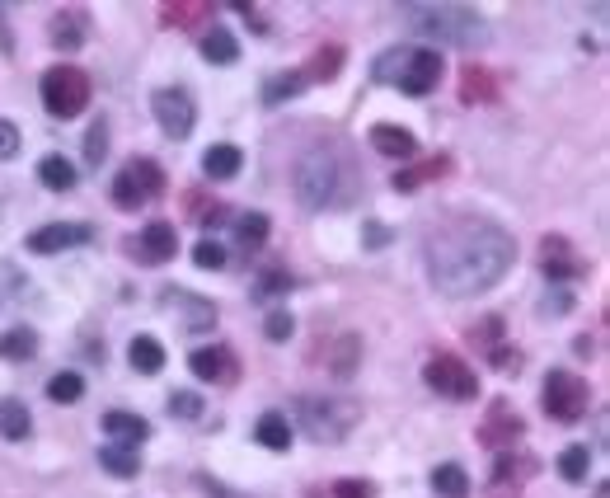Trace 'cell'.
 Segmentation results:
<instances>
[{
	"label": "cell",
	"instance_id": "obj_1",
	"mask_svg": "<svg viewBox=\"0 0 610 498\" xmlns=\"http://www.w3.org/2000/svg\"><path fill=\"white\" fill-rule=\"evenodd\" d=\"M517 264V240L488 217H451L427 235V278L442 296H484Z\"/></svg>",
	"mask_w": 610,
	"mask_h": 498
},
{
	"label": "cell",
	"instance_id": "obj_2",
	"mask_svg": "<svg viewBox=\"0 0 610 498\" xmlns=\"http://www.w3.org/2000/svg\"><path fill=\"white\" fill-rule=\"evenodd\" d=\"M399 15L413 33L446 47H484L493 38L474 5H399Z\"/></svg>",
	"mask_w": 610,
	"mask_h": 498
},
{
	"label": "cell",
	"instance_id": "obj_3",
	"mask_svg": "<svg viewBox=\"0 0 610 498\" xmlns=\"http://www.w3.org/2000/svg\"><path fill=\"white\" fill-rule=\"evenodd\" d=\"M291 188H296V203L305 212H320V207H338L343 193H348V174H343V160L334 151H310L301 156L296 174H291Z\"/></svg>",
	"mask_w": 610,
	"mask_h": 498
},
{
	"label": "cell",
	"instance_id": "obj_4",
	"mask_svg": "<svg viewBox=\"0 0 610 498\" xmlns=\"http://www.w3.org/2000/svg\"><path fill=\"white\" fill-rule=\"evenodd\" d=\"M442 52H432V47H404V57L399 52H390L385 62H376V76H390L395 80L399 94H409V99H423V94H432L437 85H442Z\"/></svg>",
	"mask_w": 610,
	"mask_h": 498
},
{
	"label": "cell",
	"instance_id": "obj_5",
	"mask_svg": "<svg viewBox=\"0 0 610 498\" xmlns=\"http://www.w3.org/2000/svg\"><path fill=\"white\" fill-rule=\"evenodd\" d=\"M296 419L315 442H343L352 433V423L362 419V409L348 395H301L296 400Z\"/></svg>",
	"mask_w": 610,
	"mask_h": 498
},
{
	"label": "cell",
	"instance_id": "obj_6",
	"mask_svg": "<svg viewBox=\"0 0 610 498\" xmlns=\"http://www.w3.org/2000/svg\"><path fill=\"white\" fill-rule=\"evenodd\" d=\"M38 90H43V109L52 113V118H76V113H85V104H90V76L71 62L47 66Z\"/></svg>",
	"mask_w": 610,
	"mask_h": 498
},
{
	"label": "cell",
	"instance_id": "obj_7",
	"mask_svg": "<svg viewBox=\"0 0 610 498\" xmlns=\"http://www.w3.org/2000/svg\"><path fill=\"white\" fill-rule=\"evenodd\" d=\"M540 405H545L549 419L559 423H578L587 409H592V386L573 372H549L545 376V395H540Z\"/></svg>",
	"mask_w": 610,
	"mask_h": 498
},
{
	"label": "cell",
	"instance_id": "obj_8",
	"mask_svg": "<svg viewBox=\"0 0 610 498\" xmlns=\"http://www.w3.org/2000/svg\"><path fill=\"white\" fill-rule=\"evenodd\" d=\"M160 193H165V170H160L155 160H132V165H122V174L113 179V203H118L122 212L155 203Z\"/></svg>",
	"mask_w": 610,
	"mask_h": 498
},
{
	"label": "cell",
	"instance_id": "obj_9",
	"mask_svg": "<svg viewBox=\"0 0 610 498\" xmlns=\"http://www.w3.org/2000/svg\"><path fill=\"white\" fill-rule=\"evenodd\" d=\"M151 113L160 132L169 141H188L193 137V123H198V104H193V94L183 90V85H165V90L151 94Z\"/></svg>",
	"mask_w": 610,
	"mask_h": 498
},
{
	"label": "cell",
	"instance_id": "obj_10",
	"mask_svg": "<svg viewBox=\"0 0 610 498\" xmlns=\"http://www.w3.org/2000/svg\"><path fill=\"white\" fill-rule=\"evenodd\" d=\"M423 381H427V390H437L446 400H474V395H479V376H474V367L465 358H456V353H437V358L423 367Z\"/></svg>",
	"mask_w": 610,
	"mask_h": 498
},
{
	"label": "cell",
	"instance_id": "obj_11",
	"mask_svg": "<svg viewBox=\"0 0 610 498\" xmlns=\"http://www.w3.org/2000/svg\"><path fill=\"white\" fill-rule=\"evenodd\" d=\"M188 372L198 376V381H207V386H235V381H240V358H235V348H226V343L193 348Z\"/></svg>",
	"mask_w": 610,
	"mask_h": 498
},
{
	"label": "cell",
	"instance_id": "obj_12",
	"mask_svg": "<svg viewBox=\"0 0 610 498\" xmlns=\"http://www.w3.org/2000/svg\"><path fill=\"white\" fill-rule=\"evenodd\" d=\"M540 268H545L549 282H573L587 273V259L568 245V235H545V245H540Z\"/></svg>",
	"mask_w": 610,
	"mask_h": 498
},
{
	"label": "cell",
	"instance_id": "obj_13",
	"mask_svg": "<svg viewBox=\"0 0 610 498\" xmlns=\"http://www.w3.org/2000/svg\"><path fill=\"white\" fill-rule=\"evenodd\" d=\"M90 240H94V226H85V221H52V226H38L24 245L33 254H61V249L90 245Z\"/></svg>",
	"mask_w": 610,
	"mask_h": 498
},
{
	"label": "cell",
	"instance_id": "obj_14",
	"mask_svg": "<svg viewBox=\"0 0 610 498\" xmlns=\"http://www.w3.org/2000/svg\"><path fill=\"white\" fill-rule=\"evenodd\" d=\"M137 259L141 264H151V268H160V264H169L174 254H179V235H174V226L169 221H151L146 231L137 235Z\"/></svg>",
	"mask_w": 610,
	"mask_h": 498
},
{
	"label": "cell",
	"instance_id": "obj_15",
	"mask_svg": "<svg viewBox=\"0 0 610 498\" xmlns=\"http://www.w3.org/2000/svg\"><path fill=\"white\" fill-rule=\"evenodd\" d=\"M521 428H526V423H521L517 409L507 405V400H498V405L488 409L484 428H479V442H484V447H512L521 437Z\"/></svg>",
	"mask_w": 610,
	"mask_h": 498
},
{
	"label": "cell",
	"instance_id": "obj_16",
	"mask_svg": "<svg viewBox=\"0 0 610 498\" xmlns=\"http://www.w3.org/2000/svg\"><path fill=\"white\" fill-rule=\"evenodd\" d=\"M165 306H174L179 315V325L188 329V334H202V329H212L216 325V306L212 301H202V296H188V292H165L160 296Z\"/></svg>",
	"mask_w": 610,
	"mask_h": 498
},
{
	"label": "cell",
	"instance_id": "obj_17",
	"mask_svg": "<svg viewBox=\"0 0 610 498\" xmlns=\"http://www.w3.org/2000/svg\"><path fill=\"white\" fill-rule=\"evenodd\" d=\"M52 43L61 47V52H76L85 38H90V10H80V5H71V10H57V19H52Z\"/></svg>",
	"mask_w": 610,
	"mask_h": 498
},
{
	"label": "cell",
	"instance_id": "obj_18",
	"mask_svg": "<svg viewBox=\"0 0 610 498\" xmlns=\"http://www.w3.org/2000/svg\"><path fill=\"white\" fill-rule=\"evenodd\" d=\"M104 433L113 437V447H141V442L151 437V423L141 419V414L113 409V414H104Z\"/></svg>",
	"mask_w": 610,
	"mask_h": 498
},
{
	"label": "cell",
	"instance_id": "obj_19",
	"mask_svg": "<svg viewBox=\"0 0 610 498\" xmlns=\"http://www.w3.org/2000/svg\"><path fill=\"white\" fill-rule=\"evenodd\" d=\"M371 146L381 151L385 160H409L418 151V137H413L409 127H395V123H376L371 127Z\"/></svg>",
	"mask_w": 610,
	"mask_h": 498
},
{
	"label": "cell",
	"instance_id": "obj_20",
	"mask_svg": "<svg viewBox=\"0 0 610 498\" xmlns=\"http://www.w3.org/2000/svg\"><path fill=\"white\" fill-rule=\"evenodd\" d=\"M127 362H132V372L155 376L160 367H165V343L151 339V334H137V339L127 343Z\"/></svg>",
	"mask_w": 610,
	"mask_h": 498
},
{
	"label": "cell",
	"instance_id": "obj_21",
	"mask_svg": "<svg viewBox=\"0 0 610 498\" xmlns=\"http://www.w3.org/2000/svg\"><path fill=\"white\" fill-rule=\"evenodd\" d=\"M240 165H244L240 146H207V151H202V174H207V179H216V184H221V179H235V174H240Z\"/></svg>",
	"mask_w": 610,
	"mask_h": 498
},
{
	"label": "cell",
	"instance_id": "obj_22",
	"mask_svg": "<svg viewBox=\"0 0 610 498\" xmlns=\"http://www.w3.org/2000/svg\"><path fill=\"white\" fill-rule=\"evenodd\" d=\"M0 358L5 362H33L38 358V329L29 325H15L0 334Z\"/></svg>",
	"mask_w": 610,
	"mask_h": 498
},
{
	"label": "cell",
	"instance_id": "obj_23",
	"mask_svg": "<svg viewBox=\"0 0 610 498\" xmlns=\"http://www.w3.org/2000/svg\"><path fill=\"white\" fill-rule=\"evenodd\" d=\"M38 179H43V188H52V193H66V188H76L80 170L66 156H57V151H52V156L38 160Z\"/></svg>",
	"mask_w": 610,
	"mask_h": 498
},
{
	"label": "cell",
	"instance_id": "obj_24",
	"mask_svg": "<svg viewBox=\"0 0 610 498\" xmlns=\"http://www.w3.org/2000/svg\"><path fill=\"white\" fill-rule=\"evenodd\" d=\"M29 433H33V419H29V409H24V400L5 395V400H0V437H10V442H24Z\"/></svg>",
	"mask_w": 610,
	"mask_h": 498
},
{
	"label": "cell",
	"instance_id": "obj_25",
	"mask_svg": "<svg viewBox=\"0 0 610 498\" xmlns=\"http://www.w3.org/2000/svg\"><path fill=\"white\" fill-rule=\"evenodd\" d=\"M202 57L212 66H230L235 57H240V43H235V33L221 29V24H212L207 29V38H202Z\"/></svg>",
	"mask_w": 610,
	"mask_h": 498
},
{
	"label": "cell",
	"instance_id": "obj_26",
	"mask_svg": "<svg viewBox=\"0 0 610 498\" xmlns=\"http://www.w3.org/2000/svg\"><path fill=\"white\" fill-rule=\"evenodd\" d=\"M254 437H259V447H268V452H287L296 433H291L287 414H263V419L254 423Z\"/></svg>",
	"mask_w": 610,
	"mask_h": 498
},
{
	"label": "cell",
	"instance_id": "obj_27",
	"mask_svg": "<svg viewBox=\"0 0 610 498\" xmlns=\"http://www.w3.org/2000/svg\"><path fill=\"white\" fill-rule=\"evenodd\" d=\"M268 231H273V221L263 217V212H244V217H235V240H240V249H263L268 245Z\"/></svg>",
	"mask_w": 610,
	"mask_h": 498
},
{
	"label": "cell",
	"instance_id": "obj_28",
	"mask_svg": "<svg viewBox=\"0 0 610 498\" xmlns=\"http://www.w3.org/2000/svg\"><path fill=\"white\" fill-rule=\"evenodd\" d=\"M432 489L442 498H470V475H465V466L446 461V466L432 470Z\"/></svg>",
	"mask_w": 610,
	"mask_h": 498
},
{
	"label": "cell",
	"instance_id": "obj_29",
	"mask_svg": "<svg viewBox=\"0 0 610 498\" xmlns=\"http://www.w3.org/2000/svg\"><path fill=\"white\" fill-rule=\"evenodd\" d=\"M460 99L465 104H488L493 99V76H488L484 66H465L460 71Z\"/></svg>",
	"mask_w": 610,
	"mask_h": 498
},
{
	"label": "cell",
	"instance_id": "obj_30",
	"mask_svg": "<svg viewBox=\"0 0 610 498\" xmlns=\"http://www.w3.org/2000/svg\"><path fill=\"white\" fill-rule=\"evenodd\" d=\"M451 170V156H432V160H423V165H413V170H399L395 174V188H418V184H427V179H442V174Z\"/></svg>",
	"mask_w": 610,
	"mask_h": 498
},
{
	"label": "cell",
	"instance_id": "obj_31",
	"mask_svg": "<svg viewBox=\"0 0 610 498\" xmlns=\"http://www.w3.org/2000/svg\"><path fill=\"white\" fill-rule=\"evenodd\" d=\"M99 466H104L113 480H137L141 461H137L132 447H104V452H99Z\"/></svg>",
	"mask_w": 610,
	"mask_h": 498
},
{
	"label": "cell",
	"instance_id": "obj_32",
	"mask_svg": "<svg viewBox=\"0 0 610 498\" xmlns=\"http://www.w3.org/2000/svg\"><path fill=\"white\" fill-rule=\"evenodd\" d=\"M80 395H85V376L80 372H57L47 381V400H57V405H76Z\"/></svg>",
	"mask_w": 610,
	"mask_h": 498
},
{
	"label": "cell",
	"instance_id": "obj_33",
	"mask_svg": "<svg viewBox=\"0 0 610 498\" xmlns=\"http://www.w3.org/2000/svg\"><path fill=\"white\" fill-rule=\"evenodd\" d=\"M587 466H592V452H587V447H564V452H559V475H564L568 484H582L587 480Z\"/></svg>",
	"mask_w": 610,
	"mask_h": 498
},
{
	"label": "cell",
	"instance_id": "obj_34",
	"mask_svg": "<svg viewBox=\"0 0 610 498\" xmlns=\"http://www.w3.org/2000/svg\"><path fill=\"white\" fill-rule=\"evenodd\" d=\"M305 85H310V80H305L301 71H287V76H273V80H268L263 99H268V104H282V99H296V94H301Z\"/></svg>",
	"mask_w": 610,
	"mask_h": 498
},
{
	"label": "cell",
	"instance_id": "obj_35",
	"mask_svg": "<svg viewBox=\"0 0 610 498\" xmlns=\"http://www.w3.org/2000/svg\"><path fill=\"white\" fill-rule=\"evenodd\" d=\"M338 66H343V47H320V57L305 66L301 76H305V80H329V76L338 71Z\"/></svg>",
	"mask_w": 610,
	"mask_h": 498
},
{
	"label": "cell",
	"instance_id": "obj_36",
	"mask_svg": "<svg viewBox=\"0 0 610 498\" xmlns=\"http://www.w3.org/2000/svg\"><path fill=\"white\" fill-rule=\"evenodd\" d=\"M263 334H268L273 343H287L291 334H296V320H291L287 306H273V311H268V320H263Z\"/></svg>",
	"mask_w": 610,
	"mask_h": 498
},
{
	"label": "cell",
	"instance_id": "obj_37",
	"mask_svg": "<svg viewBox=\"0 0 610 498\" xmlns=\"http://www.w3.org/2000/svg\"><path fill=\"white\" fill-rule=\"evenodd\" d=\"M198 15H212V5H202V0H193V5H188V0H183V5H165V24H169V29H174V24H179V29H188V24H198Z\"/></svg>",
	"mask_w": 610,
	"mask_h": 498
},
{
	"label": "cell",
	"instance_id": "obj_38",
	"mask_svg": "<svg viewBox=\"0 0 610 498\" xmlns=\"http://www.w3.org/2000/svg\"><path fill=\"white\" fill-rule=\"evenodd\" d=\"M202 395L198 390H174V395H169V414H174V419H202Z\"/></svg>",
	"mask_w": 610,
	"mask_h": 498
},
{
	"label": "cell",
	"instance_id": "obj_39",
	"mask_svg": "<svg viewBox=\"0 0 610 498\" xmlns=\"http://www.w3.org/2000/svg\"><path fill=\"white\" fill-rule=\"evenodd\" d=\"M19 292H24V273L10 259H0V306H10Z\"/></svg>",
	"mask_w": 610,
	"mask_h": 498
},
{
	"label": "cell",
	"instance_id": "obj_40",
	"mask_svg": "<svg viewBox=\"0 0 610 498\" xmlns=\"http://www.w3.org/2000/svg\"><path fill=\"white\" fill-rule=\"evenodd\" d=\"M104 156H108V123L99 118V123L85 132V160H90V165H99Z\"/></svg>",
	"mask_w": 610,
	"mask_h": 498
},
{
	"label": "cell",
	"instance_id": "obj_41",
	"mask_svg": "<svg viewBox=\"0 0 610 498\" xmlns=\"http://www.w3.org/2000/svg\"><path fill=\"white\" fill-rule=\"evenodd\" d=\"M193 264L198 268H221L226 264V245H221V240H198V249H193Z\"/></svg>",
	"mask_w": 610,
	"mask_h": 498
},
{
	"label": "cell",
	"instance_id": "obj_42",
	"mask_svg": "<svg viewBox=\"0 0 610 498\" xmlns=\"http://www.w3.org/2000/svg\"><path fill=\"white\" fill-rule=\"evenodd\" d=\"M291 287H296V278H287V273H263V278L254 282V296L268 301V296H282V292H291Z\"/></svg>",
	"mask_w": 610,
	"mask_h": 498
},
{
	"label": "cell",
	"instance_id": "obj_43",
	"mask_svg": "<svg viewBox=\"0 0 610 498\" xmlns=\"http://www.w3.org/2000/svg\"><path fill=\"white\" fill-rule=\"evenodd\" d=\"M329 498H376V484L371 480H338L329 489Z\"/></svg>",
	"mask_w": 610,
	"mask_h": 498
},
{
	"label": "cell",
	"instance_id": "obj_44",
	"mask_svg": "<svg viewBox=\"0 0 610 498\" xmlns=\"http://www.w3.org/2000/svg\"><path fill=\"white\" fill-rule=\"evenodd\" d=\"M19 156V127L10 118H0V160H15Z\"/></svg>",
	"mask_w": 610,
	"mask_h": 498
},
{
	"label": "cell",
	"instance_id": "obj_45",
	"mask_svg": "<svg viewBox=\"0 0 610 498\" xmlns=\"http://www.w3.org/2000/svg\"><path fill=\"white\" fill-rule=\"evenodd\" d=\"M488 358H493V367H498V372H521V353H517V348H507V343H498Z\"/></svg>",
	"mask_w": 610,
	"mask_h": 498
},
{
	"label": "cell",
	"instance_id": "obj_46",
	"mask_svg": "<svg viewBox=\"0 0 610 498\" xmlns=\"http://www.w3.org/2000/svg\"><path fill=\"white\" fill-rule=\"evenodd\" d=\"M362 240H366V249H385V245H390V226H381V221H366Z\"/></svg>",
	"mask_w": 610,
	"mask_h": 498
},
{
	"label": "cell",
	"instance_id": "obj_47",
	"mask_svg": "<svg viewBox=\"0 0 610 498\" xmlns=\"http://www.w3.org/2000/svg\"><path fill=\"white\" fill-rule=\"evenodd\" d=\"M198 484H202V489H207V494H212V498H244V494H230L226 484H221V480H212V475H198Z\"/></svg>",
	"mask_w": 610,
	"mask_h": 498
},
{
	"label": "cell",
	"instance_id": "obj_48",
	"mask_svg": "<svg viewBox=\"0 0 610 498\" xmlns=\"http://www.w3.org/2000/svg\"><path fill=\"white\" fill-rule=\"evenodd\" d=\"M0 52L15 57V38H10V24H5V5H0Z\"/></svg>",
	"mask_w": 610,
	"mask_h": 498
},
{
	"label": "cell",
	"instance_id": "obj_49",
	"mask_svg": "<svg viewBox=\"0 0 610 498\" xmlns=\"http://www.w3.org/2000/svg\"><path fill=\"white\" fill-rule=\"evenodd\" d=\"M568 306H573V296H564V292L545 296V315H549V311H568Z\"/></svg>",
	"mask_w": 610,
	"mask_h": 498
}]
</instances>
